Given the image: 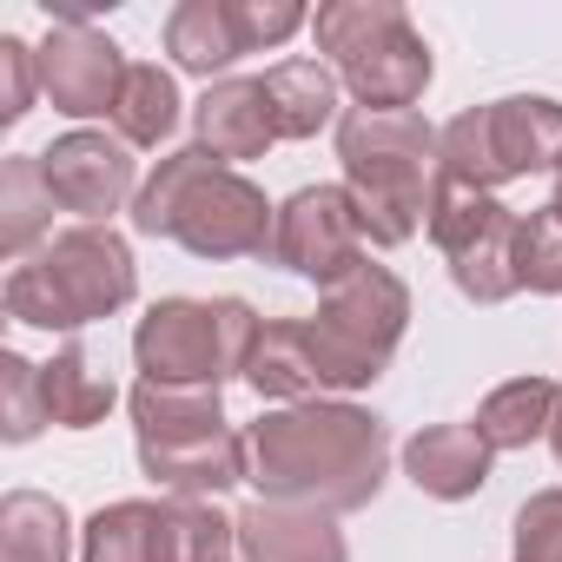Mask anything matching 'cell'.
I'll use <instances>...</instances> for the list:
<instances>
[{"instance_id": "6da1fadb", "label": "cell", "mask_w": 562, "mask_h": 562, "mask_svg": "<svg viewBox=\"0 0 562 562\" xmlns=\"http://www.w3.org/2000/svg\"><path fill=\"white\" fill-rule=\"evenodd\" d=\"M384 470H391L384 417L345 397L285 404V411H265L258 424H245V483L265 503L345 516V509L378 503Z\"/></svg>"}, {"instance_id": "7a4b0ae2", "label": "cell", "mask_w": 562, "mask_h": 562, "mask_svg": "<svg viewBox=\"0 0 562 562\" xmlns=\"http://www.w3.org/2000/svg\"><path fill=\"white\" fill-rule=\"evenodd\" d=\"M133 232L179 238L192 258H265L278 205L265 199V186L218 166L205 146H179L146 172L133 199Z\"/></svg>"}, {"instance_id": "3957f363", "label": "cell", "mask_w": 562, "mask_h": 562, "mask_svg": "<svg viewBox=\"0 0 562 562\" xmlns=\"http://www.w3.org/2000/svg\"><path fill=\"white\" fill-rule=\"evenodd\" d=\"M437 146H443V133L424 113H364L358 106L338 120L345 192H351L371 245H411L424 232L430 186H437Z\"/></svg>"}, {"instance_id": "277c9868", "label": "cell", "mask_w": 562, "mask_h": 562, "mask_svg": "<svg viewBox=\"0 0 562 562\" xmlns=\"http://www.w3.org/2000/svg\"><path fill=\"white\" fill-rule=\"evenodd\" d=\"M133 292H139L133 245L113 225H74L8 271V318L34 331H80L126 312Z\"/></svg>"}, {"instance_id": "5b68a950", "label": "cell", "mask_w": 562, "mask_h": 562, "mask_svg": "<svg viewBox=\"0 0 562 562\" xmlns=\"http://www.w3.org/2000/svg\"><path fill=\"white\" fill-rule=\"evenodd\" d=\"M312 34L364 113H417L430 87V47L397 0H325Z\"/></svg>"}, {"instance_id": "8992f818", "label": "cell", "mask_w": 562, "mask_h": 562, "mask_svg": "<svg viewBox=\"0 0 562 562\" xmlns=\"http://www.w3.org/2000/svg\"><path fill=\"white\" fill-rule=\"evenodd\" d=\"M411 331V285L391 265H358L345 285H331L318 299V318H305L312 358H318V384L325 391H364L384 378V364L397 358Z\"/></svg>"}, {"instance_id": "52a82bcc", "label": "cell", "mask_w": 562, "mask_h": 562, "mask_svg": "<svg viewBox=\"0 0 562 562\" xmlns=\"http://www.w3.org/2000/svg\"><path fill=\"white\" fill-rule=\"evenodd\" d=\"M258 312L245 299H159L133 331L139 384H225L245 378Z\"/></svg>"}, {"instance_id": "ba28073f", "label": "cell", "mask_w": 562, "mask_h": 562, "mask_svg": "<svg viewBox=\"0 0 562 562\" xmlns=\"http://www.w3.org/2000/svg\"><path fill=\"white\" fill-rule=\"evenodd\" d=\"M437 172L470 192H496L529 172H562V106L549 93H509L457 113L443 126Z\"/></svg>"}, {"instance_id": "9c48e42d", "label": "cell", "mask_w": 562, "mask_h": 562, "mask_svg": "<svg viewBox=\"0 0 562 562\" xmlns=\"http://www.w3.org/2000/svg\"><path fill=\"white\" fill-rule=\"evenodd\" d=\"M516 212L496 199V192H470L457 179L437 172L430 186V212H424V232L437 238V251L450 258V278L470 305H503L516 285Z\"/></svg>"}, {"instance_id": "30bf717a", "label": "cell", "mask_w": 562, "mask_h": 562, "mask_svg": "<svg viewBox=\"0 0 562 562\" xmlns=\"http://www.w3.org/2000/svg\"><path fill=\"white\" fill-rule=\"evenodd\" d=\"M364 225H358V205L345 186H305L278 205V232H271V258L312 278V285H345V278L364 265Z\"/></svg>"}, {"instance_id": "8fae6325", "label": "cell", "mask_w": 562, "mask_h": 562, "mask_svg": "<svg viewBox=\"0 0 562 562\" xmlns=\"http://www.w3.org/2000/svg\"><path fill=\"white\" fill-rule=\"evenodd\" d=\"M41 54V93L54 100V113L67 120H93V113H113L120 106V87H126V54L80 14H60L54 34L34 47Z\"/></svg>"}, {"instance_id": "7c38bea8", "label": "cell", "mask_w": 562, "mask_h": 562, "mask_svg": "<svg viewBox=\"0 0 562 562\" xmlns=\"http://www.w3.org/2000/svg\"><path fill=\"white\" fill-rule=\"evenodd\" d=\"M41 172L60 199V212H80V225H100L113 218L126 199H139V166H133V146L126 139H106V133H60L47 153H41Z\"/></svg>"}, {"instance_id": "4fadbf2b", "label": "cell", "mask_w": 562, "mask_h": 562, "mask_svg": "<svg viewBox=\"0 0 562 562\" xmlns=\"http://www.w3.org/2000/svg\"><path fill=\"white\" fill-rule=\"evenodd\" d=\"M238 555L245 562H351L345 529L331 516L265 503V496L238 509Z\"/></svg>"}, {"instance_id": "5bb4252c", "label": "cell", "mask_w": 562, "mask_h": 562, "mask_svg": "<svg viewBox=\"0 0 562 562\" xmlns=\"http://www.w3.org/2000/svg\"><path fill=\"white\" fill-rule=\"evenodd\" d=\"M192 126H199V146L218 166L265 159V146L278 139L271 106H265V80H212L192 106Z\"/></svg>"}, {"instance_id": "9a60e30c", "label": "cell", "mask_w": 562, "mask_h": 562, "mask_svg": "<svg viewBox=\"0 0 562 562\" xmlns=\"http://www.w3.org/2000/svg\"><path fill=\"white\" fill-rule=\"evenodd\" d=\"M490 443L476 437V424H430L404 443V476L437 496V503H463L490 483Z\"/></svg>"}, {"instance_id": "2e32d148", "label": "cell", "mask_w": 562, "mask_h": 562, "mask_svg": "<svg viewBox=\"0 0 562 562\" xmlns=\"http://www.w3.org/2000/svg\"><path fill=\"white\" fill-rule=\"evenodd\" d=\"M126 411H133L139 450H172L225 430V397L212 384H133Z\"/></svg>"}, {"instance_id": "e0dca14e", "label": "cell", "mask_w": 562, "mask_h": 562, "mask_svg": "<svg viewBox=\"0 0 562 562\" xmlns=\"http://www.w3.org/2000/svg\"><path fill=\"white\" fill-rule=\"evenodd\" d=\"M245 384L258 397H271V404H312L325 391L312 338H305V318H265L258 325V345L245 358Z\"/></svg>"}, {"instance_id": "ac0fdd59", "label": "cell", "mask_w": 562, "mask_h": 562, "mask_svg": "<svg viewBox=\"0 0 562 562\" xmlns=\"http://www.w3.org/2000/svg\"><path fill=\"white\" fill-rule=\"evenodd\" d=\"M166 54L179 74H199L205 87H212V74L245 60V34H238L232 0H179L166 14Z\"/></svg>"}, {"instance_id": "d6986e66", "label": "cell", "mask_w": 562, "mask_h": 562, "mask_svg": "<svg viewBox=\"0 0 562 562\" xmlns=\"http://www.w3.org/2000/svg\"><path fill=\"white\" fill-rule=\"evenodd\" d=\"M139 470L172 496H218L245 483V430H218V437L172 443V450H139Z\"/></svg>"}, {"instance_id": "ffe728a7", "label": "cell", "mask_w": 562, "mask_h": 562, "mask_svg": "<svg viewBox=\"0 0 562 562\" xmlns=\"http://www.w3.org/2000/svg\"><path fill=\"white\" fill-rule=\"evenodd\" d=\"M265 106L278 139H312L338 120V74L318 60H278L265 74Z\"/></svg>"}, {"instance_id": "44dd1931", "label": "cell", "mask_w": 562, "mask_h": 562, "mask_svg": "<svg viewBox=\"0 0 562 562\" xmlns=\"http://www.w3.org/2000/svg\"><path fill=\"white\" fill-rule=\"evenodd\" d=\"M54 205L60 199L41 172V153H14L0 166V251L27 265V251L54 238Z\"/></svg>"}, {"instance_id": "7402d4cb", "label": "cell", "mask_w": 562, "mask_h": 562, "mask_svg": "<svg viewBox=\"0 0 562 562\" xmlns=\"http://www.w3.org/2000/svg\"><path fill=\"white\" fill-rule=\"evenodd\" d=\"M238 516H218L205 496H166L153 522V562H232Z\"/></svg>"}, {"instance_id": "603a6c76", "label": "cell", "mask_w": 562, "mask_h": 562, "mask_svg": "<svg viewBox=\"0 0 562 562\" xmlns=\"http://www.w3.org/2000/svg\"><path fill=\"white\" fill-rule=\"evenodd\" d=\"M0 562H74V522L60 496L41 490L0 496Z\"/></svg>"}, {"instance_id": "cb8c5ba5", "label": "cell", "mask_w": 562, "mask_h": 562, "mask_svg": "<svg viewBox=\"0 0 562 562\" xmlns=\"http://www.w3.org/2000/svg\"><path fill=\"white\" fill-rule=\"evenodd\" d=\"M555 404H562V391L549 378H509L476 404V437L490 450H529L536 437H549Z\"/></svg>"}, {"instance_id": "d4e9b609", "label": "cell", "mask_w": 562, "mask_h": 562, "mask_svg": "<svg viewBox=\"0 0 562 562\" xmlns=\"http://www.w3.org/2000/svg\"><path fill=\"white\" fill-rule=\"evenodd\" d=\"M41 391H47V417H54L60 430H93V424H106V411L120 404L113 378H106L80 345L54 351V364H41Z\"/></svg>"}, {"instance_id": "484cf974", "label": "cell", "mask_w": 562, "mask_h": 562, "mask_svg": "<svg viewBox=\"0 0 562 562\" xmlns=\"http://www.w3.org/2000/svg\"><path fill=\"white\" fill-rule=\"evenodd\" d=\"M113 126H120L126 146H159V139H172V126H179V87H172V74H166V67H133L126 87H120Z\"/></svg>"}, {"instance_id": "4316f807", "label": "cell", "mask_w": 562, "mask_h": 562, "mask_svg": "<svg viewBox=\"0 0 562 562\" xmlns=\"http://www.w3.org/2000/svg\"><path fill=\"white\" fill-rule=\"evenodd\" d=\"M153 522H159V503H106L87 516L80 529V562H153Z\"/></svg>"}, {"instance_id": "83f0119b", "label": "cell", "mask_w": 562, "mask_h": 562, "mask_svg": "<svg viewBox=\"0 0 562 562\" xmlns=\"http://www.w3.org/2000/svg\"><path fill=\"white\" fill-rule=\"evenodd\" d=\"M516 285L555 299L562 292V205H536L516 225Z\"/></svg>"}, {"instance_id": "f1b7e54d", "label": "cell", "mask_w": 562, "mask_h": 562, "mask_svg": "<svg viewBox=\"0 0 562 562\" xmlns=\"http://www.w3.org/2000/svg\"><path fill=\"white\" fill-rule=\"evenodd\" d=\"M0 437L8 443H34L54 417H47V391H41V364H27L21 351H0Z\"/></svg>"}, {"instance_id": "f546056e", "label": "cell", "mask_w": 562, "mask_h": 562, "mask_svg": "<svg viewBox=\"0 0 562 562\" xmlns=\"http://www.w3.org/2000/svg\"><path fill=\"white\" fill-rule=\"evenodd\" d=\"M516 562H562V490H536L516 509Z\"/></svg>"}, {"instance_id": "4dcf8cb0", "label": "cell", "mask_w": 562, "mask_h": 562, "mask_svg": "<svg viewBox=\"0 0 562 562\" xmlns=\"http://www.w3.org/2000/svg\"><path fill=\"white\" fill-rule=\"evenodd\" d=\"M238 14V34H245V54H265V47H285L299 27H312V14L299 0H232Z\"/></svg>"}, {"instance_id": "1f68e13d", "label": "cell", "mask_w": 562, "mask_h": 562, "mask_svg": "<svg viewBox=\"0 0 562 562\" xmlns=\"http://www.w3.org/2000/svg\"><path fill=\"white\" fill-rule=\"evenodd\" d=\"M34 87H41V54L21 34H0V120H27L34 113Z\"/></svg>"}, {"instance_id": "d6a6232c", "label": "cell", "mask_w": 562, "mask_h": 562, "mask_svg": "<svg viewBox=\"0 0 562 562\" xmlns=\"http://www.w3.org/2000/svg\"><path fill=\"white\" fill-rule=\"evenodd\" d=\"M549 450H555V463H562V404H555V424H549Z\"/></svg>"}, {"instance_id": "836d02e7", "label": "cell", "mask_w": 562, "mask_h": 562, "mask_svg": "<svg viewBox=\"0 0 562 562\" xmlns=\"http://www.w3.org/2000/svg\"><path fill=\"white\" fill-rule=\"evenodd\" d=\"M549 205H562V172H555V199H549Z\"/></svg>"}]
</instances>
